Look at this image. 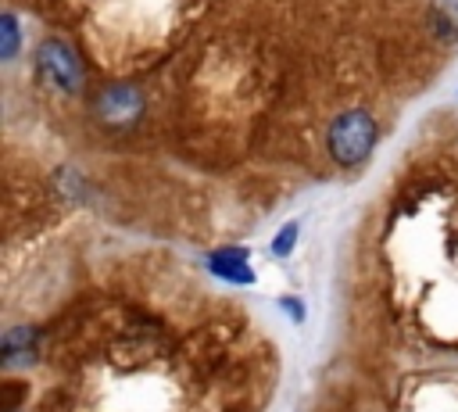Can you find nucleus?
Masks as SVG:
<instances>
[{"label": "nucleus", "mask_w": 458, "mask_h": 412, "mask_svg": "<svg viewBox=\"0 0 458 412\" xmlns=\"http://www.w3.org/2000/svg\"><path fill=\"white\" fill-rule=\"evenodd\" d=\"M32 344H36V330L14 326V330L4 337V362H7V365H29Z\"/></svg>", "instance_id": "nucleus-4"}, {"label": "nucleus", "mask_w": 458, "mask_h": 412, "mask_svg": "<svg viewBox=\"0 0 458 412\" xmlns=\"http://www.w3.org/2000/svg\"><path fill=\"white\" fill-rule=\"evenodd\" d=\"M279 305H283V308H290V315H293V319H297V322H301V319H304V308H301V301H297V297H283V301H279Z\"/></svg>", "instance_id": "nucleus-7"}, {"label": "nucleus", "mask_w": 458, "mask_h": 412, "mask_svg": "<svg viewBox=\"0 0 458 412\" xmlns=\"http://www.w3.org/2000/svg\"><path fill=\"white\" fill-rule=\"evenodd\" d=\"M247 258H250L247 247H218L208 254V269L229 283H254V269Z\"/></svg>", "instance_id": "nucleus-3"}, {"label": "nucleus", "mask_w": 458, "mask_h": 412, "mask_svg": "<svg viewBox=\"0 0 458 412\" xmlns=\"http://www.w3.org/2000/svg\"><path fill=\"white\" fill-rule=\"evenodd\" d=\"M376 118L365 111V107H351V111H340L333 122H329V133H326V147H329V158L336 165H361L372 147H376Z\"/></svg>", "instance_id": "nucleus-1"}, {"label": "nucleus", "mask_w": 458, "mask_h": 412, "mask_svg": "<svg viewBox=\"0 0 458 412\" xmlns=\"http://www.w3.org/2000/svg\"><path fill=\"white\" fill-rule=\"evenodd\" d=\"M0 32H4L0 54L11 61V57L18 54V39H21V36H18V18H14V14H4V18H0Z\"/></svg>", "instance_id": "nucleus-5"}, {"label": "nucleus", "mask_w": 458, "mask_h": 412, "mask_svg": "<svg viewBox=\"0 0 458 412\" xmlns=\"http://www.w3.org/2000/svg\"><path fill=\"white\" fill-rule=\"evenodd\" d=\"M36 68H39V75H43L50 86H57V90H64V93H75V90L82 86L79 54H75L64 39H47V43H39V50H36Z\"/></svg>", "instance_id": "nucleus-2"}, {"label": "nucleus", "mask_w": 458, "mask_h": 412, "mask_svg": "<svg viewBox=\"0 0 458 412\" xmlns=\"http://www.w3.org/2000/svg\"><path fill=\"white\" fill-rule=\"evenodd\" d=\"M297 233H301V226H297V222H286V226L276 233V240H272V254L286 258V254L293 251V244H297Z\"/></svg>", "instance_id": "nucleus-6"}]
</instances>
